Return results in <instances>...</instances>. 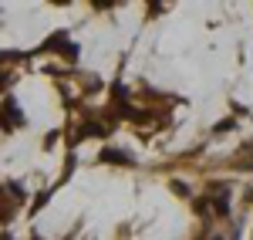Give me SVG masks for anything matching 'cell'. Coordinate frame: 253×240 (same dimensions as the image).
<instances>
[{"instance_id": "cell-2", "label": "cell", "mask_w": 253, "mask_h": 240, "mask_svg": "<svg viewBox=\"0 0 253 240\" xmlns=\"http://www.w3.org/2000/svg\"><path fill=\"white\" fill-rule=\"evenodd\" d=\"M44 51H58V54H64L68 61H78V54H81L78 44L68 38V31H54L51 38L44 41Z\"/></svg>"}, {"instance_id": "cell-4", "label": "cell", "mask_w": 253, "mask_h": 240, "mask_svg": "<svg viewBox=\"0 0 253 240\" xmlns=\"http://www.w3.org/2000/svg\"><path fill=\"white\" fill-rule=\"evenodd\" d=\"M101 162H112V166H138V159L128 152V149H118V145H105L101 149Z\"/></svg>"}, {"instance_id": "cell-6", "label": "cell", "mask_w": 253, "mask_h": 240, "mask_svg": "<svg viewBox=\"0 0 253 240\" xmlns=\"http://www.w3.org/2000/svg\"><path fill=\"white\" fill-rule=\"evenodd\" d=\"M247 200H250V203H253V190H250V193H247Z\"/></svg>"}, {"instance_id": "cell-1", "label": "cell", "mask_w": 253, "mask_h": 240, "mask_svg": "<svg viewBox=\"0 0 253 240\" xmlns=\"http://www.w3.org/2000/svg\"><path fill=\"white\" fill-rule=\"evenodd\" d=\"M20 200H24V190L17 183H0V223H10L17 217Z\"/></svg>"}, {"instance_id": "cell-3", "label": "cell", "mask_w": 253, "mask_h": 240, "mask_svg": "<svg viewBox=\"0 0 253 240\" xmlns=\"http://www.w3.org/2000/svg\"><path fill=\"white\" fill-rule=\"evenodd\" d=\"M0 125H3L7 132H14V129L24 125V112L17 108L14 98H0Z\"/></svg>"}, {"instance_id": "cell-5", "label": "cell", "mask_w": 253, "mask_h": 240, "mask_svg": "<svg viewBox=\"0 0 253 240\" xmlns=\"http://www.w3.org/2000/svg\"><path fill=\"white\" fill-rule=\"evenodd\" d=\"M10 81H14V75H10V71H3V75H0V92H3V88H10Z\"/></svg>"}]
</instances>
